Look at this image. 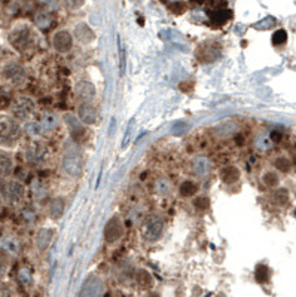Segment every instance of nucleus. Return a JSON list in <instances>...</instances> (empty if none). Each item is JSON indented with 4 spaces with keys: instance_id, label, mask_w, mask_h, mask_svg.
Listing matches in <instances>:
<instances>
[{
    "instance_id": "nucleus-1",
    "label": "nucleus",
    "mask_w": 296,
    "mask_h": 297,
    "mask_svg": "<svg viewBox=\"0 0 296 297\" xmlns=\"http://www.w3.org/2000/svg\"><path fill=\"white\" fill-rule=\"evenodd\" d=\"M63 168L64 171L72 175L78 177L82 171V153L78 143L70 138L64 144V153H63Z\"/></svg>"
},
{
    "instance_id": "nucleus-2",
    "label": "nucleus",
    "mask_w": 296,
    "mask_h": 297,
    "mask_svg": "<svg viewBox=\"0 0 296 297\" xmlns=\"http://www.w3.org/2000/svg\"><path fill=\"white\" fill-rule=\"evenodd\" d=\"M21 127L15 117L8 114H0V144L2 146H12L20 140Z\"/></svg>"
},
{
    "instance_id": "nucleus-3",
    "label": "nucleus",
    "mask_w": 296,
    "mask_h": 297,
    "mask_svg": "<svg viewBox=\"0 0 296 297\" xmlns=\"http://www.w3.org/2000/svg\"><path fill=\"white\" fill-rule=\"evenodd\" d=\"M34 40H36V34L31 28L26 26V24H21V26H17L11 31L9 34V42L11 45L17 49V51H28L34 46Z\"/></svg>"
},
{
    "instance_id": "nucleus-4",
    "label": "nucleus",
    "mask_w": 296,
    "mask_h": 297,
    "mask_svg": "<svg viewBox=\"0 0 296 297\" xmlns=\"http://www.w3.org/2000/svg\"><path fill=\"white\" fill-rule=\"evenodd\" d=\"M162 230H164V221L158 214L147 216L141 223V235L146 241L154 243V241L160 240Z\"/></svg>"
},
{
    "instance_id": "nucleus-5",
    "label": "nucleus",
    "mask_w": 296,
    "mask_h": 297,
    "mask_svg": "<svg viewBox=\"0 0 296 297\" xmlns=\"http://www.w3.org/2000/svg\"><path fill=\"white\" fill-rule=\"evenodd\" d=\"M34 103L28 97H20L12 103V113L14 117L18 121H28L34 113Z\"/></svg>"
},
{
    "instance_id": "nucleus-6",
    "label": "nucleus",
    "mask_w": 296,
    "mask_h": 297,
    "mask_svg": "<svg viewBox=\"0 0 296 297\" xmlns=\"http://www.w3.org/2000/svg\"><path fill=\"white\" fill-rule=\"evenodd\" d=\"M124 223L122 220L118 216H113L109 218V221L105 226V230H103V236L108 243H116L118 240L122 238L124 235Z\"/></svg>"
},
{
    "instance_id": "nucleus-7",
    "label": "nucleus",
    "mask_w": 296,
    "mask_h": 297,
    "mask_svg": "<svg viewBox=\"0 0 296 297\" xmlns=\"http://www.w3.org/2000/svg\"><path fill=\"white\" fill-rule=\"evenodd\" d=\"M26 196V188L17 180H11L5 185V198L11 205L20 204Z\"/></svg>"
},
{
    "instance_id": "nucleus-8",
    "label": "nucleus",
    "mask_w": 296,
    "mask_h": 297,
    "mask_svg": "<svg viewBox=\"0 0 296 297\" xmlns=\"http://www.w3.org/2000/svg\"><path fill=\"white\" fill-rule=\"evenodd\" d=\"M53 46L57 52L66 54L73 48V36L67 30H58L53 36Z\"/></svg>"
},
{
    "instance_id": "nucleus-9",
    "label": "nucleus",
    "mask_w": 296,
    "mask_h": 297,
    "mask_svg": "<svg viewBox=\"0 0 296 297\" xmlns=\"http://www.w3.org/2000/svg\"><path fill=\"white\" fill-rule=\"evenodd\" d=\"M78 117L83 125H92L97 121V108L89 100H82L78 106Z\"/></svg>"
},
{
    "instance_id": "nucleus-10",
    "label": "nucleus",
    "mask_w": 296,
    "mask_h": 297,
    "mask_svg": "<svg viewBox=\"0 0 296 297\" xmlns=\"http://www.w3.org/2000/svg\"><path fill=\"white\" fill-rule=\"evenodd\" d=\"M212 169V161L207 158V156H193L190 159V171L198 175V177H203V175H207L209 171Z\"/></svg>"
},
{
    "instance_id": "nucleus-11",
    "label": "nucleus",
    "mask_w": 296,
    "mask_h": 297,
    "mask_svg": "<svg viewBox=\"0 0 296 297\" xmlns=\"http://www.w3.org/2000/svg\"><path fill=\"white\" fill-rule=\"evenodd\" d=\"M75 92L81 100H92L95 97V86L88 79H81L75 85Z\"/></svg>"
},
{
    "instance_id": "nucleus-12",
    "label": "nucleus",
    "mask_w": 296,
    "mask_h": 297,
    "mask_svg": "<svg viewBox=\"0 0 296 297\" xmlns=\"http://www.w3.org/2000/svg\"><path fill=\"white\" fill-rule=\"evenodd\" d=\"M240 175H241V172H240L238 166H235V165H228V166L222 168V171H220V180H222V183H225L228 186L237 183L240 180Z\"/></svg>"
},
{
    "instance_id": "nucleus-13",
    "label": "nucleus",
    "mask_w": 296,
    "mask_h": 297,
    "mask_svg": "<svg viewBox=\"0 0 296 297\" xmlns=\"http://www.w3.org/2000/svg\"><path fill=\"white\" fill-rule=\"evenodd\" d=\"M64 122L69 127L73 140H78V135L81 137V135L85 134V128H83V124L79 121V117H75L73 114H66L64 116Z\"/></svg>"
},
{
    "instance_id": "nucleus-14",
    "label": "nucleus",
    "mask_w": 296,
    "mask_h": 297,
    "mask_svg": "<svg viewBox=\"0 0 296 297\" xmlns=\"http://www.w3.org/2000/svg\"><path fill=\"white\" fill-rule=\"evenodd\" d=\"M54 229H50V227H43V229H40L39 232H37V235H36V247L39 248V250H46L48 247H50V244L53 241V238H54Z\"/></svg>"
},
{
    "instance_id": "nucleus-15",
    "label": "nucleus",
    "mask_w": 296,
    "mask_h": 297,
    "mask_svg": "<svg viewBox=\"0 0 296 297\" xmlns=\"http://www.w3.org/2000/svg\"><path fill=\"white\" fill-rule=\"evenodd\" d=\"M75 37L81 42V43H91L95 39V33L92 31V28L86 24H78L75 28Z\"/></svg>"
},
{
    "instance_id": "nucleus-16",
    "label": "nucleus",
    "mask_w": 296,
    "mask_h": 297,
    "mask_svg": "<svg viewBox=\"0 0 296 297\" xmlns=\"http://www.w3.org/2000/svg\"><path fill=\"white\" fill-rule=\"evenodd\" d=\"M5 76H6L8 81L18 85V83L24 81V70L18 64H11L5 69Z\"/></svg>"
},
{
    "instance_id": "nucleus-17",
    "label": "nucleus",
    "mask_w": 296,
    "mask_h": 297,
    "mask_svg": "<svg viewBox=\"0 0 296 297\" xmlns=\"http://www.w3.org/2000/svg\"><path fill=\"white\" fill-rule=\"evenodd\" d=\"M57 124H58V119H57L55 114H53V113H45V114L42 116L40 122L37 124V127H39V131L43 133V131H51V130H54L55 127H57Z\"/></svg>"
},
{
    "instance_id": "nucleus-18",
    "label": "nucleus",
    "mask_w": 296,
    "mask_h": 297,
    "mask_svg": "<svg viewBox=\"0 0 296 297\" xmlns=\"http://www.w3.org/2000/svg\"><path fill=\"white\" fill-rule=\"evenodd\" d=\"M64 210H66V201H64V198H55L54 201L51 202V205H50V216L55 218V220H58V218L63 217Z\"/></svg>"
},
{
    "instance_id": "nucleus-19",
    "label": "nucleus",
    "mask_w": 296,
    "mask_h": 297,
    "mask_svg": "<svg viewBox=\"0 0 296 297\" xmlns=\"http://www.w3.org/2000/svg\"><path fill=\"white\" fill-rule=\"evenodd\" d=\"M135 281H137L140 288L146 290V288H152L154 287V278H152V275L147 270H138L137 275H135Z\"/></svg>"
},
{
    "instance_id": "nucleus-20",
    "label": "nucleus",
    "mask_w": 296,
    "mask_h": 297,
    "mask_svg": "<svg viewBox=\"0 0 296 297\" xmlns=\"http://www.w3.org/2000/svg\"><path fill=\"white\" fill-rule=\"evenodd\" d=\"M179 192H180V195L183 198H190V196H193L198 192V185L195 182H192V180H186V182H183L180 185Z\"/></svg>"
},
{
    "instance_id": "nucleus-21",
    "label": "nucleus",
    "mask_w": 296,
    "mask_h": 297,
    "mask_svg": "<svg viewBox=\"0 0 296 297\" xmlns=\"http://www.w3.org/2000/svg\"><path fill=\"white\" fill-rule=\"evenodd\" d=\"M234 131H235V124L232 121H223L216 128V134L219 137H226V135L232 134Z\"/></svg>"
},
{
    "instance_id": "nucleus-22",
    "label": "nucleus",
    "mask_w": 296,
    "mask_h": 297,
    "mask_svg": "<svg viewBox=\"0 0 296 297\" xmlns=\"http://www.w3.org/2000/svg\"><path fill=\"white\" fill-rule=\"evenodd\" d=\"M12 166H14L12 159H11L8 155L0 153V175H2V177L9 175V174H11V171H12Z\"/></svg>"
},
{
    "instance_id": "nucleus-23",
    "label": "nucleus",
    "mask_w": 296,
    "mask_h": 297,
    "mask_svg": "<svg viewBox=\"0 0 296 297\" xmlns=\"http://www.w3.org/2000/svg\"><path fill=\"white\" fill-rule=\"evenodd\" d=\"M193 207L198 210V211H207L210 208V199L204 195L198 196L193 199Z\"/></svg>"
},
{
    "instance_id": "nucleus-24",
    "label": "nucleus",
    "mask_w": 296,
    "mask_h": 297,
    "mask_svg": "<svg viewBox=\"0 0 296 297\" xmlns=\"http://www.w3.org/2000/svg\"><path fill=\"white\" fill-rule=\"evenodd\" d=\"M262 182L265 186L268 188H275L278 185V175L274 172V171H267L264 175H262Z\"/></svg>"
},
{
    "instance_id": "nucleus-25",
    "label": "nucleus",
    "mask_w": 296,
    "mask_h": 297,
    "mask_svg": "<svg viewBox=\"0 0 296 297\" xmlns=\"http://www.w3.org/2000/svg\"><path fill=\"white\" fill-rule=\"evenodd\" d=\"M269 279V269L268 266L265 265H259L256 268V281L261 282V284H265Z\"/></svg>"
},
{
    "instance_id": "nucleus-26",
    "label": "nucleus",
    "mask_w": 296,
    "mask_h": 297,
    "mask_svg": "<svg viewBox=\"0 0 296 297\" xmlns=\"http://www.w3.org/2000/svg\"><path fill=\"white\" fill-rule=\"evenodd\" d=\"M286 40H287V33H286V30H277V31L272 34V45H275V46H280V45L286 43Z\"/></svg>"
},
{
    "instance_id": "nucleus-27",
    "label": "nucleus",
    "mask_w": 296,
    "mask_h": 297,
    "mask_svg": "<svg viewBox=\"0 0 296 297\" xmlns=\"http://www.w3.org/2000/svg\"><path fill=\"white\" fill-rule=\"evenodd\" d=\"M170 190H171V186H170V183H168L165 179H160V180L157 182V185H155V192H157L158 195H168Z\"/></svg>"
},
{
    "instance_id": "nucleus-28",
    "label": "nucleus",
    "mask_w": 296,
    "mask_h": 297,
    "mask_svg": "<svg viewBox=\"0 0 296 297\" xmlns=\"http://www.w3.org/2000/svg\"><path fill=\"white\" fill-rule=\"evenodd\" d=\"M274 165H275V168H278L280 171H283V172H287L289 169H290V166H292V163H290V161L286 158V156H280V158H277L275 159V162H274Z\"/></svg>"
},
{
    "instance_id": "nucleus-29",
    "label": "nucleus",
    "mask_w": 296,
    "mask_h": 297,
    "mask_svg": "<svg viewBox=\"0 0 296 297\" xmlns=\"http://www.w3.org/2000/svg\"><path fill=\"white\" fill-rule=\"evenodd\" d=\"M274 199H275V202H277V204L284 205V204L289 201V193H287V190L286 189L277 190V192L274 193Z\"/></svg>"
},
{
    "instance_id": "nucleus-30",
    "label": "nucleus",
    "mask_w": 296,
    "mask_h": 297,
    "mask_svg": "<svg viewBox=\"0 0 296 297\" xmlns=\"http://www.w3.org/2000/svg\"><path fill=\"white\" fill-rule=\"evenodd\" d=\"M64 2V6L67 9H72V11H76L82 8V5L85 3V0H63Z\"/></svg>"
},
{
    "instance_id": "nucleus-31",
    "label": "nucleus",
    "mask_w": 296,
    "mask_h": 297,
    "mask_svg": "<svg viewBox=\"0 0 296 297\" xmlns=\"http://www.w3.org/2000/svg\"><path fill=\"white\" fill-rule=\"evenodd\" d=\"M213 18H215L216 24H223L225 21H228L229 12H222V11H219V12H216L215 15H213Z\"/></svg>"
},
{
    "instance_id": "nucleus-32",
    "label": "nucleus",
    "mask_w": 296,
    "mask_h": 297,
    "mask_svg": "<svg viewBox=\"0 0 296 297\" xmlns=\"http://www.w3.org/2000/svg\"><path fill=\"white\" fill-rule=\"evenodd\" d=\"M271 140H272V141H280V140H281V133L272 131V133H271Z\"/></svg>"
},
{
    "instance_id": "nucleus-33",
    "label": "nucleus",
    "mask_w": 296,
    "mask_h": 297,
    "mask_svg": "<svg viewBox=\"0 0 296 297\" xmlns=\"http://www.w3.org/2000/svg\"><path fill=\"white\" fill-rule=\"evenodd\" d=\"M2 204H3V199H2V193H0V208H2Z\"/></svg>"
}]
</instances>
